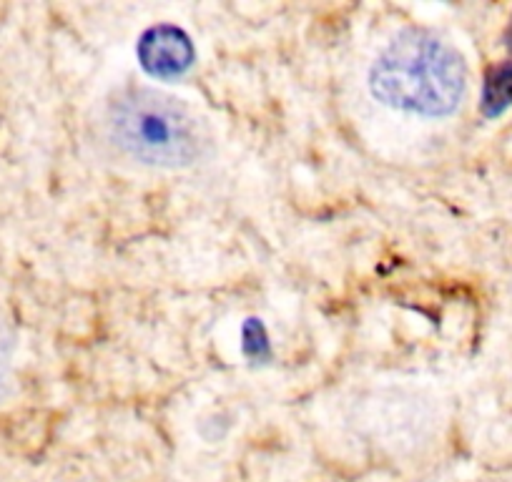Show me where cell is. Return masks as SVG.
<instances>
[{
	"mask_svg": "<svg viewBox=\"0 0 512 482\" xmlns=\"http://www.w3.org/2000/svg\"><path fill=\"white\" fill-rule=\"evenodd\" d=\"M382 103L417 116H450L462 103L467 68L457 48L427 31H405L382 48L369 71Z\"/></svg>",
	"mask_w": 512,
	"mask_h": 482,
	"instance_id": "1",
	"label": "cell"
},
{
	"mask_svg": "<svg viewBox=\"0 0 512 482\" xmlns=\"http://www.w3.org/2000/svg\"><path fill=\"white\" fill-rule=\"evenodd\" d=\"M106 126L123 154L164 169L191 166L209 144L204 126L186 103L144 86L123 88L108 101Z\"/></svg>",
	"mask_w": 512,
	"mask_h": 482,
	"instance_id": "2",
	"label": "cell"
},
{
	"mask_svg": "<svg viewBox=\"0 0 512 482\" xmlns=\"http://www.w3.org/2000/svg\"><path fill=\"white\" fill-rule=\"evenodd\" d=\"M139 58L156 78H179L194 66L196 51L189 36L174 26H156L139 41Z\"/></svg>",
	"mask_w": 512,
	"mask_h": 482,
	"instance_id": "3",
	"label": "cell"
},
{
	"mask_svg": "<svg viewBox=\"0 0 512 482\" xmlns=\"http://www.w3.org/2000/svg\"><path fill=\"white\" fill-rule=\"evenodd\" d=\"M512 106V63L495 68L487 76L485 91H482V111L487 116H500L505 108Z\"/></svg>",
	"mask_w": 512,
	"mask_h": 482,
	"instance_id": "4",
	"label": "cell"
},
{
	"mask_svg": "<svg viewBox=\"0 0 512 482\" xmlns=\"http://www.w3.org/2000/svg\"><path fill=\"white\" fill-rule=\"evenodd\" d=\"M11 365H13V342L11 332L3 322H0V397L6 395L8 380H11Z\"/></svg>",
	"mask_w": 512,
	"mask_h": 482,
	"instance_id": "5",
	"label": "cell"
},
{
	"mask_svg": "<svg viewBox=\"0 0 512 482\" xmlns=\"http://www.w3.org/2000/svg\"><path fill=\"white\" fill-rule=\"evenodd\" d=\"M507 48H512V26H510V31H507Z\"/></svg>",
	"mask_w": 512,
	"mask_h": 482,
	"instance_id": "6",
	"label": "cell"
}]
</instances>
